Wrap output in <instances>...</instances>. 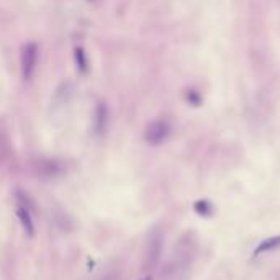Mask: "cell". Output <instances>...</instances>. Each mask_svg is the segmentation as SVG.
I'll list each match as a JSON object with an SVG mask.
<instances>
[{"label": "cell", "mask_w": 280, "mask_h": 280, "mask_svg": "<svg viewBox=\"0 0 280 280\" xmlns=\"http://www.w3.org/2000/svg\"><path fill=\"white\" fill-rule=\"evenodd\" d=\"M33 172L39 179L49 181V179H56L64 172V165L58 159H49V157H39L31 164Z\"/></svg>", "instance_id": "2"}, {"label": "cell", "mask_w": 280, "mask_h": 280, "mask_svg": "<svg viewBox=\"0 0 280 280\" xmlns=\"http://www.w3.org/2000/svg\"><path fill=\"white\" fill-rule=\"evenodd\" d=\"M277 248H280V235L267 238V239H264L262 243H259V246L254 249V256H261V254H264V252L274 251Z\"/></svg>", "instance_id": "6"}, {"label": "cell", "mask_w": 280, "mask_h": 280, "mask_svg": "<svg viewBox=\"0 0 280 280\" xmlns=\"http://www.w3.org/2000/svg\"><path fill=\"white\" fill-rule=\"evenodd\" d=\"M100 280H120L118 275H117V272H113V270H106L102 274V277H100Z\"/></svg>", "instance_id": "10"}, {"label": "cell", "mask_w": 280, "mask_h": 280, "mask_svg": "<svg viewBox=\"0 0 280 280\" xmlns=\"http://www.w3.org/2000/svg\"><path fill=\"white\" fill-rule=\"evenodd\" d=\"M17 218H18L20 225H22V230L25 231V235L28 238L35 236V225H33L31 213L26 208H23V206L17 205Z\"/></svg>", "instance_id": "5"}, {"label": "cell", "mask_w": 280, "mask_h": 280, "mask_svg": "<svg viewBox=\"0 0 280 280\" xmlns=\"http://www.w3.org/2000/svg\"><path fill=\"white\" fill-rule=\"evenodd\" d=\"M162 243H164L162 233L159 230H152L148 235V239H146V244H144L143 269H146V270L156 269V265H157L159 259H161V254H162Z\"/></svg>", "instance_id": "1"}, {"label": "cell", "mask_w": 280, "mask_h": 280, "mask_svg": "<svg viewBox=\"0 0 280 280\" xmlns=\"http://www.w3.org/2000/svg\"><path fill=\"white\" fill-rule=\"evenodd\" d=\"M39 49L35 43H26L22 48V56H20V68H22V77L23 81H30L35 74L36 66H38V58H39Z\"/></svg>", "instance_id": "3"}, {"label": "cell", "mask_w": 280, "mask_h": 280, "mask_svg": "<svg viewBox=\"0 0 280 280\" xmlns=\"http://www.w3.org/2000/svg\"><path fill=\"white\" fill-rule=\"evenodd\" d=\"M15 200H17V205H18V206H23V208H26L30 213L36 211L35 202H33L31 197H30L26 192H23L22 189H17V190H15Z\"/></svg>", "instance_id": "7"}, {"label": "cell", "mask_w": 280, "mask_h": 280, "mask_svg": "<svg viewBox=\"0 0 280 280\" xmlns=\"http://www.w3.org/2000/svg\"><path fill=\"white\" fill-rule=\"evenodd\" d=\"M193 210H195L197 215L208 218L213 215V203L210 200H197V202L193 203Z\"/></svg>", "instance_id": "8"}, {"label": "cell", "mask_w": 280, "mask_h": 280, "mask_svg": "<svg viewBox=\"0 0 280 280\" xmlns=\"http://www.w3.org/2000/svg\"><path fill=\"white\" fill-rule=\"evenodd\" d=\"M169 135H171V125L165 120H154L144 130V139L151 146H157L164 143L169 138Z\"/></svg>", "instance_id": "4"}, {"label": "cell", "mask_w": 280, "mask_h": 280, "mask_svg": "<svg viewBox=\"0 0 280 280\" xmlns=\"http://www.w3.org/2000/svg\"><path fill=\"white\" fill-rule=\"evenodd\" d=\"M143 280H152V278H151V277L148 275V277H146V278H143Z\"/></svg>", "instance_id": "11"}, {"label": "cell", "mask_w": 280, "mask_h": 280, "mask_svg": "<svg viewBox=\"0 0 280 280\" xmlns=\"http://www.w3.org/2000/svg\"><path fill=\"white\" fill-rule=\"evenodd\" d=\"M105 125H106V108L105 106H97V111H95V120H93V128H95V133H102L105 130Z\"/></svg>", "instance_id": "9"}]
</instances>
